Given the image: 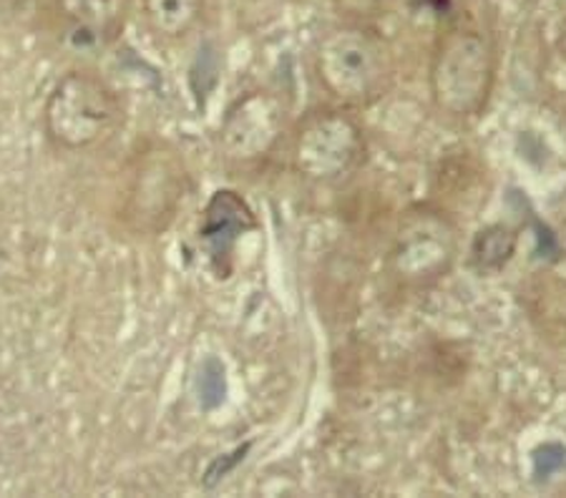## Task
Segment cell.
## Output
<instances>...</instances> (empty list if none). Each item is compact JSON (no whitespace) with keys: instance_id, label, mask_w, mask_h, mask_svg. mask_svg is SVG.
<instances>
[{"instance_id":"obj_5","label":"cell","mask_w":566,"mask_h":498,"mask_svg":"<svg viewBox=\"0 0 566 498\" xmlns=\"http://www.w3.org/2000/svg\"><path fill=\"white\" fill-rule=\"evenodd\" d=\"M455 255V237L451 224L436 212H410L400 222L396 244L390 252L392 275L403 283H431L449 272Z\"/></svg>"},{"instance_id":"obj_4","label":"cell","mask_w":566,"mask_h":498,"mask_svg":"<svg viewBox=\"0 0 566 498\" xmlns=\"http://www.w3.org/2000/svg\"><path fill=\"white\" fill-rule=\"evenodd\" d=\"M363 131L343 112L310 114L292 144V165L313 181L348 174L363 157Z\"/></svg>"},{"instance_id":"obj_7","label":"cell","mask_w":566,"mask_h":498,"mask_svg":"<svg viewBox=\"0 0 566 498\" xmlns=\"http://www.w3.org/2000/svg\"><path fill=\"white\" fill-rule=\"evenodd\" d=\"M134 0H56V13L73 39L112 45L122 35Z\"/></svg>"},{"instance_id":"obj_3","label":"cell","mask_w":566,"mask_h":498,"mask_svg":"<svg viewBox=\"0 0 566 498\" xmlns=\"http://www.w3.org/2000/svg\"><path fill=\"white\" fill-rule=\"evenodd\" d=\"M315 71L335 98L345 104H368L386 84V51L363 31H335L319 43Z\"/></svg>"},{"instance_id":"obj_9","label":"cell","mask_w":566,"mask_h":498,"mask_svg":"<svg viewBox=\"0 0 566 498\" xmlns=\"http://www.w3.org/2000/svg\"><path fill=\"white\" fill-rule=\"evenodd\" d=\"M149 29L161 39H185L205 13V0H142Z\"/></svg>"},{"instance_id":"obj_10","label":"cell","mask_w":566,"mask_h":498,"mask_svg":"<svg viewBox=\"0 0 566 498\" xmlns=\"http://www.w3.org/2000/svg\"><path fill=\"white\" fill-rule=\"evenodd\" d=\"M516 250V234L504 224L486 226L479 232L476 242H473V265L481 272H496L504 267Z\"/></svg>"},{"instance_id":"obj_8","label":"cell","mask_w":566,"mask_h":498,"mask_svg":"<svg viewBox=\"0 0 566 498\" xmlns=\"http://www.w3.org/2000/svg\"><path fill=\"white\" fill-rule=\"evenodd\" d=\"M252 226L254 216L240 197L234 192H217L207 206L202 240L212 244L214 259H227L237 237L252 230Z\"/></svg>"},{"instance_id":"obj_2","label":"cell","mask_w":566,"mask_h":498,"mask_svg":"<svg viewBox=\"0 0 566 498\" xmlns=\"http://www.w3.org/2000/svg\"><path fill=\"white\" fill-rule=\"evenodd\" d=\"M496 76V53L479 31H451L431 63L436 106L451 116H476L486 106Z\"/></svg>"},{"instance_id":"obj_1","label":"cell","mask_w":566,"mask_h":498,"mask_svg":"<svg viewBox=\"0 0 566 498\" xmlns=\"http://www.w3.org/2000/svg\"><path fill=\"white\" fill-rule=\"evenodd\" d=\"M124 108L116 91L91 71H69L49 91L43 104V129L63 151L102 147L118 131Z\"/></svg>"},{"instance_id":"obj_6","label":"cell","mask_w":566,"mask_h":498,"mask_svg":"<svg viewBox=\"0 0 566 498\" xmlns=\"http://www.w3.org/2000/svg\"><path fill=\"white\" fill-rule=\"evenodd\" d=\"M282 126H285V106L280 98L270 91H252L227 112L219 129V144L224 157L254 161L275 147Z\"/></svg>"}]
</instances>
